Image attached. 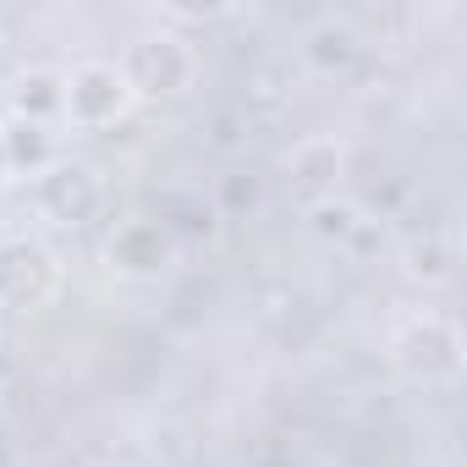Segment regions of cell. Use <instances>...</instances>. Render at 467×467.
Instances as JSON below:
<instances>
[{"mask_svg": "<svg viewBox=\"0 0 467 467\" xmlns=\"http://www.w3.org/2000/svg\"><path fill=\"white\" fill-rule=\"evenodd\" d=\"M116 67H121L132 99H171V94L192 88V78H198V50H192L187 34L160 28V34H138Z\"/></svg>", "mask_w": 467, "mask_h": 467, "instance_id": "1", "label": "cell"}, {"mask_svg": "<svg viewBox=\"0 0 467 467\" xmlns=\"http://www.w3.org/2000/svg\"><path fill=\"white\" fill-rule=\"evenodd\" d=\"M61 88H67L61 116L83 132H105L132 110V88L116 61H78L72 72H61Z\"/></svg>", "mask_w": 467, "mask_h": 467, "instance_id": "2", "label": "cell"}, {"mask_svg": "<svg viewBox=\"0 0 467 467\" xmlns=\"http://www.w3.org/2000/svg\"><path fill=\"white\" fill-rule=\"evenodd\" d=\"M396 363L407 379L418 385H451L462 374V341L451 330V319L440 314H418L396 330Z\"/></svg>", "mask_w": 467, "mask_h": 467, "instance_id": "3", "label": "cell"}, {"mask_svg": "<svg viewBox=\"0 0 467 467\" xmlns=\"http://www.w3.org/2000/svg\"><path fill=\"white\" fill-rule=\"evenodd\" d=\"M61 286V265L39 237H0V308H45Z\"/></svg>", "mask_w": 467, "mask_h": 467, "instance_id": "4", "label": "cell"}, {"mask_svg": "<svg viewBox=\"0 0 467 467\" xmlns=\"http://www.w3.org/2000/svg\"><path fill=\"white\" fill-rule=\"evenodd\" d=\"M34 203L56 225H88L105 209V176H99V165L61 154L45 176H34Z\"/></svg>", "mask_w": 467, "mask_h": 467, "instance_id": "5", "label": "cell"}, {"mask_svg": "<svg viewBox=\"0 0 467 467\" xmlns=\"http://www.w3.org/2000/svg\"><path fill=\"white\" fill-rule=\"evenodd\" d=\"M105 259L127 281H154V275H165L176 265V243L165 237L160 220H121L110 231V243H105Z\"/></svg>", "mask_w": 467, "mask_h": 467, "instance_id": "6", "label": "cell"}, {"mask_svg": "<svg viewBox=\"0 0 467 467\" xmlns=\"http://www.w3.org/2000/svg\"><path fill=\"white\" fill-rule=\"evenodd\" d=\"M286 171H292V192H297L303 209H308V203H319V198H336V182H341V171H347V149H341V138H330V132H308V138L292 143Z\"/></svg>", "mask_w": 467, "mask_h": 467, "instance_id": "7", "label": "cell"}, {"mask_svg": "<svg viewBox=\"0 0 467 467\" xmlns=\"http://www.w3.org/2000/svg\"><path fill=\"white\" fill-rule=\"evenodd\" d=\"M297 56H303V67H308V72H319V78H341V72H352V67H358L363 39H358V28H352V23H341V17H319L314 28H303Z\"/></svg>", "mask_w": 467, "mask_h": 467, "instance_id": "8", "label": "cell"}, {"mask_svg": "<svg viewBox=\"0 0 467 467\" xmlns=\"http://www.w3.org/2000/svg\"><path fill=\"white\" fill-rule=\"evenodd\" d=\"M160 225L176 248L182 243H214L220 237V209L198 187H171V192H160Z\"/></svg>", "mask_w": 467, "mask_h": 467, "instance_id": "9", "label": "cell"}, {"mask_svg": "<svg viewBox=\"0 0 467 467\" xmlns=\"http://www.w3.org/2000/svg\"><path fill=\"white\" fill-rule=\"evenodd\" d=\"M67 105V88H61V72L56 67H23L6 88V110L12 121H39V127H56Z\"/></svg>", "mask_w": 467, "mask_h": 467, "instance_id": "10", "label": "cell"}, {"mask_svg": "<svg viewBox=\"0 0 467 467\" xmlns=\"http://www.w3.org/2000/svg\"><path fill=\"white\" fill-rule=\"evenodd\" d=\"M0 143H6V176H45L56 160H61V143H56V127H39V121H0Z\"/></svg>", "mask_w": 467, "mask_h": 467, "instance_id": "11", "label": "cell"}, {"mask_svg": "<svg viewBox=\"0 0 467 467\" xmlns=\"http://www.w3.org/2000/svg\"><path fill=\"white\" fill-rule=\"evenodd\" d=\"M358 220H363V209H358L352 198H319V203H308V209H303V225L314 231L319 243H336V248L358 231Z\"/></svg>", "mask_w": 467, "mask_h": 467, "instance_id": "12", "label": "cell"}, {"mask_svg": "<svg viewBox=\"0 0 467 467\" xmlns=\"http://www.w3.org/2000/svg\"><path fill=\"white\" fill-rule=\"evenodd\" d=\"M451 270H456V254H451V243L440 237V231L407 243V275H412V281L440 286V281H451Z\"/></svg>", "mask_w": 467, "mask_h": 467, "instance_id": "13", "label": "cell"}, {"mask_svg": "<svg viewBox=\"0 0 467 467\" xmlns=\"http://www.w3.org/2000/svg\"><path fill=\"white\" fill-rule=\"evenodd\" d=\"M259 198H265V182L254 176V171H225L220 182H214V209H220V220L225 214H248V209H259Z\"/></svg>", "mask_w": 467, "mask_h": 467, "instance_id": "14", "label": "cell"}, {"mask_svg": "<svg viewBox=\"0 0 467 467\" xmlns=\"http://www.w3.org/2000/svg\"><path fill=\"white\" fill-rule=\"evenodd\" d=\"M160 17H171V23H220V17H231V6H176V0H165Z\"/></svg>", "mask_w": 467, "mask_h": 467, "instance_id": "15", "label": "cell"}, {"mask_svg": "<svg viewBox=\"0 0 467 467\" xmlns=\"http://www.w3.org/2000/svg\"><path fill=\"white\" fill-rule=\"evenodd\" d=\"M0 467H23V440H17V423L0 412Z\"/></svg>", "mask_w": 467, "mask_h": 467, "instance_id": "16", "label": "cell"}, {"mask_svg": "<svg viewBox=\"0 0 467 467\" xmlns=\"http://www.w3.org/2000/svg\"><path fill=\"white\" fill-rule=\"evenodd\" d=\"M231 127H237V116L225 110V116H214V132H209V138H214L220 149H231V143H237V132H231Z\"/></svg>", "mask_w": 467, "mask_h": 467, "instance_id": "17", "label": "cell"}, {"mask_svg": "<svg viewBox=\"0 0 467 467\" xmlns=\"http://www.w3.org/2000/svg\"><path fill=\"white\" fill-rule=\"evenodd\" d=\"M23 467H72V462H67V456H28Z\"/></svg>", "mask_w": 467, "mask_h": 467, "instance_id": "18", "label": "cell"}, {"mask_svg": "<svg viewBox=\"0 0 467 467\" xmlns=\"http://www.w3.org/2000/svg\"><path fill=\"white\" fill-rule=\"evenodd\" d=\"M0 182H6V143H0Z\"/></svg>", "mask_w": 467, "mask_h": 467, "instance_id": "19", "label": "cell"}, {"mask_svg": "<svg viewBox=\"0 0 467 467\" xmlns=\"http://www.w3.org/2000/svg\"><path fill=\"white\" fill-rule=\"evenodd\" d=\"M88 467H127V462H88Z\"/></svg>", "mask_w": 467, "mask_h": 467, "instance_id": "20", "label": "cell"}]
</instances>
